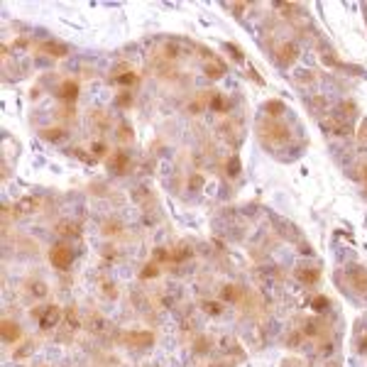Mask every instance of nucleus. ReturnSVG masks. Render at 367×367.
I'll return each mask as SVG.
<instances>
[{"label":"nucleus","mask_w":367,"mask_h":367,"mask_svg":"<svg viewBox=\"0 0 367 367\" xmlns=\"http://www.w3.org/2000/svg\"><path fill=\"white\" fill-rule=\"evenodd\" d=\"M365 186H367V167H365Z\"/></svg>","instance_id":"29"},{"label":"nucleus","mask_w":367,"mask_h":367,"mask_svg":"<svg viewBox=\"0 0 367 367\" xmlns=\"http://www.w3.org/2000/svg\"><path fill=\"white\" fill-rule=\"evenodd\" d=\"M203 71H206L208 78H220V76L225 73V64L220 62L218 57H211V59L203 64Z\"/></svg>","instance_id":"8"},{"label":"nucleus","mask_w":367,"mask_h":367,"mask_svg":"<svg viewBox=\"0 0 367 367\" xmlns=\"http://www.w3.org/2000/svg\"><path fill=\"white\" fill-rule=\"evenodd\" d=\"M296 277H299L303 284H313V282L318 279V269H316V267H299Z\"/></svg>","instance_id":"11"},{"label":"nucleus","mask_w":367,"mask_h":367,"mask_svg":"<svg viewBox=\"0 0 367 367\" xmlns=\"http://www.w3.org/2000/svg\"><path fill=\"white\" fill-rule=\"evenodd\" d=\"M42 137L49 140V142H59L64 137V130L62 128H47V130H42Z\"/></svg>","instance_id":"14"},{"label":"nucleus","mask_w":367,"mask_h":367,"mask_svg":"<svg viewBox=\"0 0 367 367\" xmlns=\"http://www.w3.org/2000/svg\"><path fill=\"white\" fill-rule=\"evenodd\" d=\"M67 321H69V326H71V328H78V321H76V311H73V306L69 308V313H67Z\"/></svg>","instance_id":"23"},{"label":"nucleus","mask_w":367,"mask_h":367,"mask_svg":"<svg viewBox=\"0 0 367 367\" xmlns=\"http://www.w3.org/2000/svg\"><path fill=\"white\" fill-rule=\"evenodd\" d=\"M118 81H120L123 86H130V83H135V81H137V76H135L133 71H128V73H123V76H118Z\"/></svg>","instance_id":"20"},{"label":"nucleus","mask_w":367,"mask_h":367,"mask_svg":"<svg viewBox=\"0 0 367 367\" xmlns=\"http://www.w3.org/2000/svg\"><path fill=\"white\" fill-rule=\"evenodd\" d=\"M228 171H230V174H237V171H240V159H237V157H230V159H228Z\"/></svg>","instance_id":"21"},{"label":"nucleus","mask_w":367,"mask_h":367,"mask_svg":"<svg viewBox=\"0 0 367 367\" xmlns=\"http://www.w3.org/2000/svg\"><path fill=\"white\" fill-rule=\"evenodd\" d=\"M37 208V201L34 199H22L20 203H17V211L20 213H30V211H34Z\"/></svg>","instance_id":"15"},{"label":"nucleus","mask_w":367,"mask_h":367,"mask_svg":"<svg viewBox=\"0 0 367 367\" xmlns=\"http://www.w3.org/2000/svg\"><path fill=\"white\" fill-rule=\"evenodd\" d=\"M348 277H350V282H353V287H355L358 292L367 294V269L365 267H350Z\"/></svg>","instance_id":"5"},{"label":"nucleus","mask_w":367,"mask_h":367,"mask_svg":"<svg viewBox=\"0 0 367 367\" xmlns=\"http://www.w3.org/2000/svg\"><path fill=\"white\" fill-rule=\"evenodd\" d=\"M128 345H133V348H147V345H152V333H147V331H142V333H128L125 338H123Z\"/></svg>","instance_id":"6"},{"label":"nucleus","mask_w":367,"mask_h":367,"mask_svg":"<svg viewBox=\"0 0 367 367\" xmlns=\"http://www.w3.org/2000/svg\"><path fill=\"white\" fill-rule=\"evenodd\" d=\"M0 333H2V340H5V343H15V340L20 338V326H17L15 321H2Z\"/></svg>","instance_id":"9"},{"label":"nucleus","mask_w":367,"mask_h":367,"mask_svg":"<svg viewBox=\"0 0 367 367\" xmlns=\"http://www.w3.org/2000/svg\"><path fill=\"white\" fill-rule=\"evenodd\" d=\"M57 233L64 235V237H71V235H78V225L71 223V220H62V223L57 225Z\"/></svg>","instance_id":"13"},{"label":"nucleus","mask_w":367,"mask_h":367,"mask_svg":"<svg viewBox=\"0 0 367 367\" xmlns=\"http://www.w3.org/2000/svg\"><path fill=\"white\" fill-rule=\"evenodd\" d=\"M203 311L211 313V316H220L223 313V306H220L218 301H203Z\"/></svg>","instance_id":"16"},{"label":"nucleus","mask_w":367,"mask_h":367,"mask_svg":"<svg viewBox=\"0 0 367 367\" xmlns=\"http://www.w3.org/2000/svg\"><path fill=\"white\" fill-rule=\"evenodd\" d=\"M49 260H52V265H54L57 269H69L73 262V250L69 245L59 242V245H54V247L49 250Z\"/></svg>","instance_id":"2"},{"label":"nucleus","mask_w":367,"mask_h":367,"mask_svg":"<svg viewBox=\"0 0 367 367\" xmlns=\"http://www.w3.org/2000/svg\"><path fill=\"white\" fill-rule=\"evenodd\" d=\"M118 137H120V140H130V128H128V125H120Z\"/></svg>","instance_id":"24"},{"label":"nucleus","mask_w":367,"mask_h":367,"mask_svg":"<svg viewBox=\"0 0 367 367\" xmlns=\"http://www.w3.org/2000/svg\"><path fill=\"white\" fill-rule=\"evenodd\" d=\"M118 103H120V105H128V103H130V96H120V100H118Z\"/></svg>","instance_id":"28"},{"label":"nucleus","mask_w":367,"mask_h":367,"mask_svg":"<svg viewBox=\"0 0 367 367\" xmlns=\"http://www.w3.org/2000/svg\"><path fill=\"white\" fill-rule=\"evenodd\" d=\"M105 233H108V235L118 233V223H105Z\"/></svg>","instance_id":"26"},{"label":"nucleus","mask_w":367,"mask_h":367,"mask_svg":"<svg viewBox=\"0 0 367 367\" xmlns=\"http://www.w3.org/2000/svg\"><path fill=\"white\" fill-rule=\"evenodd\" d=\"M32 316H37V321H39V328L49 331V328H54V326L59 323V318H62V311H59L57 306H42V308L32 311Z\"/></svg>","instance_id":"3"},{"label":"nucleus","mask_w":367,"mask_h":367,"mask_svg":"<svg viewBox=\"0 0 367 367\" xmlns=\"http://www.w3.org/2000/svg\"><path fill=\"white\" fill-rule=\"evenodd\" d=\"M157 274H159V265H157V262H149V265H145V269H142V279L157 277Z\"/></svg>","instance_id":"17"},{"label":"nucleus","mask_w":367,"mask_h":367,"mask_svg":"<svg viewBox=\"0 0 367 367\" xmlns=\"http://www.w3.org/2000/svg\"><path fill=\"white\" fill-rule=\"evenodd\" d=\"M223 299H228V301H237V287H223Z\"/></svg>","instance_id":"19"},{"label":"nucleus","mask_w":367,"mask_h":367,"mask_svg":"<svg viewBox=\"0 0 367 367\" xmlns=\"http://www.w3.org/2000/svg\"><path fill=\"white\" fill-rule=\"evenodd\" d=\"M201 184H203V179H201V176H194V179H189V186H194V189H201Z\"/></svg>","instance_id":"25"},{"label":"nucleus","mask_w":367,"mask_h":367,"mask_svg":"<svg viewBox=\"0 0 367 367\" xmlns=\"http://www.w3.org/2000/svg\"><path fill=\"white\" fill-rule=\"evenodd\" d=\"M103 152H105V147L100 145V142H96V145H93V154H96V157H100Z\"/></svg>","instance_id":"27"},{"label":"nucleus","mask_w":367,"mask_h":367,"mask_svg":"<svg viewBox=\"0 0 367 367\" xmlns=\"http://www.w3.org/2000/svg\"><path fill=\"white\" fill-rule=\"evenodd\" d=\"M57 96H59L62 100H67V103H73V100L78 98V86H76L73 81H64V83L59 86Z\"/></svg>","instance_id":"7"},{"label":"nucleus","mask_w":367,"mask_h":367,"mask_svg":"<svg viewBox=\"0 0 367 367\" xmlns=\"http://www.w3.org/2000/svg\"><path fill=\"white\" fill-rule=\"evenodd\" d=\"M294 59H296V47L294 44H282L279 47V62L282 64H292Z\"/></svg>","instance_id":"12"},{"label":"nucleus","mask_w":367,"mask_h":367,"mask_svg":"<svg viewBox=\"0 0 367 367\" xmlns=\"http://www.w3.org/2000/svg\"><path fill=\"white\" fill-rule=\"evenodd\" d=\"M42 52H47L52 57H67L69 54V47L67 44H59V42H44L42 44Z\"/></svg>","instance_id":"10"},{"label":"nucleus","mask_w":367,"mask_h":367,"mask_svg":"<svg viewBox=\"0 0 367 367\" xmlns=\"http://www.w3.org/2000/svg\"><path fill=\"white\" fill-rule=\"evenodd\" d=\"M260 130H262V135L269 137L274 145H284V142H289V128H287L284 123L269 120V123H262Z\"/></svg>","instance_id":"1"},{"label":"nucleus","mask_w":367,"mask_h":367,"mask_svg":"<svg viewBox=\"0 0 367 367\" xmlns=\"http://www.w3.org/2000/svg\"><path fill=\"white\" fill-rule=\"evenodd\" d=\"M128 164H130V154L123 152V149L115 152V154L108 159V167H110L115 174H125V171H128Z\"/></svg>","instance_id":"4"},{"label":"nucleus","mask_w":367,"mask_h":367,"mask_svg":"<svg viewBox=\"0 0 367 367\" xmlns=\"http://www.w3.org/2000/svg\"><path fill=\"white\" fill-rule=\"evenodd\" d=\"M267 110H272V113H269L272 118H279V115L284 113V103H277V100H274V103H267Z\"/></svg>","instance_id":"18"},{"label":"nucleus","mask_w":367,"mask_h":367,"mask_svg":"<svg viewBox=\"0 0 367 367\" xmlns=\"http://www.w3.org/2000/svg\"><path fill=\"white\" fill-rule=\"evenodd\" d=\"M208 348H211V340L208 338H199L196 340V353H206Z\"/></svg>","instance_id":"22"}]
</instances>
